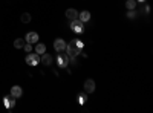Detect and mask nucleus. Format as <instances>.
Segmentation results:
<instances>
[{
	"label": "nucleus",
	"instance_id": "obj_1",
	"mask_svg": "<svg viewBox=\"0 0 153 113\" xmlns=\"http://www.w3.org/2000/svg\"><path fill=\"white\" fill-rule=\"evenodd\" d=\"M65 51L68 52V57H69V58H75V57H78V55L81 54V49L75 44L74 40H72L69 44H66V49H65Z\"/></svg>",
	"mask_w": 153,
	"mask_h": 113
},
{
	"label": "nucleus",
	"instance_id": "obj_2",
	"mask_svg": "<svg viewBox=\"0 0 153 113\" xmlns=\"http://www.w3.org/2000/svg\"><path fill=\"white\" fill-rule=\"evenodd\" d=\"M25 61H26L28 66H38V63H40V55L35 54V52H29L26 55V58H25Z\"/></svg>",
	"mask_w": 153,
	"mask_h": 113
},
{
	"label": "nucleus",
	"instance_id": "obj_3",
	"mask_svg": "<svg viewBox=\"0 0 153 113\" xmlns=\"http://www.w3.org/2000/svg\"><path fill=\"white\" fill-rule=\"evenodd\" d=\"M71 29L75 32V34H83L84 32V26H83V21H80L78 18L75 20H71Z\"/></svg>",
	"mask_w": 153,
	"mask_h": 113
},
{
	"label": "nucleus",
	"instance_id": "obj_4",
	"mask_svg": "<svg viewBox=\"0 0 153 113\" xmlns=\"http://www.w3.org/2000/svg\"><path fill=\"white\" fill-rule=\"evenodd\" d=\"M57 64H58V67H61V69H66V67L69 66V57H68L66 54H58V55H57Z\"/></svg>",
	"mask_w": 153,
	"mask_h": 113
},
{
	"label": "nucleus",
	"instance_id": "obj_5",
	"mask_svg": "<svg viewBox=\"0 0 153 113\" xmlns=\"http://www.w3.org/2000/svg\"><path fill=\"white\" fill-rule=\"evenodd\" d=\"M95 89H97L95 81H94L92 78H87V80L84 81V92H86V93H94Z\"/></svg>",
	"mask_w": 153,
	"mask_h": 113
},
{
	"label": "nucleus",
	"instance_id": "obj_6",
	"mask_svg": "<svg viewBox=\"0 0 153 113\" xmlns=\"http://www.w3.org/2000/svg\"><path fill=\"white\" fill-rule=\"evenodd\" d=\"M38 38H40V37H38V34L32 31V32H28V34H26V37H25V41L31 43V44H35V43L38 41Z\"/></svg>",
	"mask_w": 153,
	"mask_h": 113
},
{
	"label": "nucleus",
	"instance_id": "obj_7",
	"mask_svg": "<svg viewBox=\"0 0 153 113\" xmlns=\"http://www.w3.org/2000/svg\"><path fill=\"white\" fill-rule=\"evenodd\" d=\"M54 49H55L57 52H63L66 49V41L63 40V38H57L54 41Z\"/></svg>",
	"mask_w": 153,
	"mask_h": 113
},
{
	"label": "nucleus",
	"instance_id": "obj_8",
	"mask_svg": "<svg viewBox=\"0 0 153 113\" xmlns=\"http://www.w3.org/2000/svg\"><path fill=\"white\" fill-rule=\"evenodd\" d=\"M3 104H5V107H6V109H12V107L16 106V98L9 93L8 96H5V98H3Z\"/></svg>",
	"mask_w": 153,
	"mask_h": 113
},
{
	"label": "nucleus",
	"instance_id": "obj_9",
	"mask_svg": "<svg viewBox=\"0 0 153 113\" xmlns=\"http://www.w3.org/2000/svg\"><path fill=\"white\" fill-rule=\"evenodd\" d=\"M9 93L14 96V98H20V96L23 95V89H22L20 86H12L11 90H9Z\"/></svg>",
	"mask_w": 153,
	"mask_h": 113
},
{
	"label": "nucleus",
	"instance_id": "obj_10",
	"mask_svg": "<svg viewBox=\"0 0 153 113\" xmlns=\"http://www.w3.org/2000/svg\"><path fill=\"white\" fill-rule=\"evenodd\" d=\"M40 61L43 63L45 66H51V64H52V57H51L48 52H45V54H42V57H40Z\"/></svg>",
	"mask_w": 153,
	"mask_h": 113
},
{
	"label": "nucleus",
	"instance_id": "obj_11",
	"mask_svg": "<svg viewBox=\"0 0 153 113\" xmlns=\"http://www.w3.org/2000/svg\"><path fill=\"white\" fill-rule=\"evenodd\" d=\"M78 20L83 21V23L89 21V20H91V12H89V11H81L78 14Z\"/></svg>",
	"mask_w": 153,
	"mask_h": 113
},
{
	"label": "nucleus",
	"instance_id": "obj_12",
	"mask_svg": "<svg viewBox=\"0 0 153 113\" xmlns=\"http://www.w3.org/2000/svg\"><path fill=\"white\" fill-rule=\"evenodd\" d=\"M66 17L69 20H75V18H78V12H76V9H74V8H69L66 11Z\"/></svg>",
	"mask_w": 153,
	"mask_h": 113
},
{
	"label": "nucleus",
	"instance_id": "obj_13",
	"mask_svg": "<svg viewBox=\"0 0 153 113\" xmlns=\"http://www.w3.org/2000/svg\"><path fill=\"white\" fill-rule=\"evenodd\" d=\"M45 52H46V46H45L43 43H35V54L42 55V54H45Z\"/></svg>",
	"mask_w": 153,
	"mask_h": 113
},
{
	"label": "nucleus",
	"instance_id": "obj_14",
	"mask_svg": "<svg viewBox=\"0 0 153 113\" xmlns=\"http://www.w3.org/2000/svg\"><path fill=\"white\" fill-rule=\"evenodd\" d=\"M20 20H22V23H29L31 21V14H29V12H23Z\"/></svg>",
	"mask_w": 153,
	"mask_h": 113
},
{
	"label": "nucleus",
	"instance_id": "obj_15",
	"mask_svg": "<svg viewBox=\"0 0 153 113\" xmlns=\"http://www.w3.org/2000/svg\"><path fill=\"white\" fill-rule=\"evenodd\" d=\"M23 44H25V40H22V38H16L14 40V47L16 49H23Z\"/></svg>",
	"mask_w": 153,
	"mask_h": 113
},
{
	"label": "nucleus",
	"instance_id": "obj_16",
	"mask_svg": "<svg viewBox=\"0 0 153 113\" xmlns=\"http://www.w3.org/2000/svg\"><path fill=\"white\" fill-rule=\"evenodd\" d=\"M136 5H138L136 0H127V3H126L127 9H135V8H136Z\"/></svg>",
	"mask_w": 153,
	"mask_h": 113
},
{
	"label": "nucleus",
	"instance_id": "obj_17",
	"mask_svg": "<svg viewBox=\"0 0 153 113\" xmlns=\"http://www.w3.org/2000/svg\"><path fill=\"white\" fill-rule=\"evenodd\" d=\"M86 103H87V95H86V93H80V95H78V104L83 106V104H86Z\"/></svg>",
	"mask_w": 153,
	"mask_h": 113
},
{
	"label": "nucleus",
	"instance_id": "obj_18",
	"mask_svg": "<svg viewBox=\"0 0 153 113\" xmlns=\"http://www.w3.org/2000/svg\"><path fill=\"white\" fill-rule=\"evenodd\" d=\"M23 49H25V52H32V44L31 43H26V41H25V44H23Z\"/></svg>",
	"mask_w": 153,
	"mask_h": 113
},
{
	"label": "nucleus",
	"instance_id": "obj_19",
	"mask_svg": "<svg viewBox=\"0 0 153 113\" xmlns=\"http://www.w3.org/2000/svg\"><path fill=\"white\" fill-rule=\"evenodd\" d=\"M127 17H129L130 20H132V18H135V17H136V12H135V9H129V12H127Z\"/></svg>",
	"mask_w": 153,
	"mask_h": 113
},
{
	"label": "nucleus",
	"instance_id": "obj_20",
	"mask_svg": "<svg viewBox=\"0 0 153 113\" xmlns=\"http://www.w3.org/2000/svg\"><path fill=\"white\" fill-rule=\"evenodd\" d=\"M138 2H139V3H143V2H146V0H138Z\"/></svg>",
	"mask_w": 153,
	"mask_h": 113
}]
</instances>
